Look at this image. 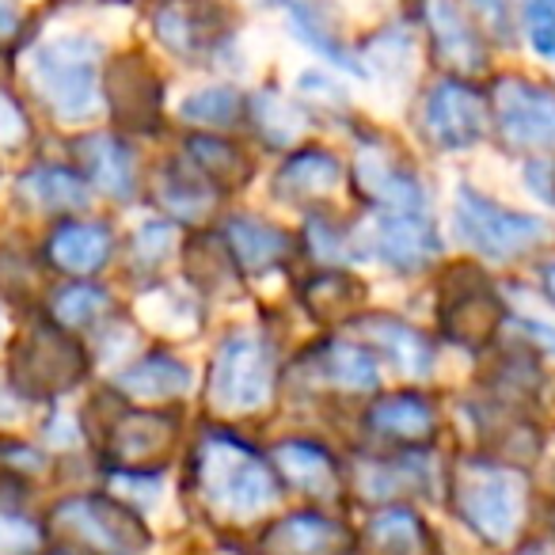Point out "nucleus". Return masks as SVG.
Returning a JSON list of instances; mask_svg holds the SVG:
<instances>
[{
  "label": "nucleus",
  "mask_w": 555,
  "mask_h": 555,
  "mask_svg": "<svg viewBox=\"0 0 555 555\" xmlns=\"http://www.w3.org/2000/svg\"><path fill=\"white\" fill-rule=\"evenodd\" d=\"M373 73L377 77H392V73H408L411 65V39L403 31H385L373 39Z\"/></svg>",
  "instance_id": "35"
},
{
  "label": "nucleus",
  "mask_w": 555,
  "mask_h": 555,
  "mask_svg": "<svg viewBox=\"0 0 555 555\" xmlns=\"http://www.w3.org/2000/svg\"><path fill=\"white\" fill-rule=\"evenodd\" d=\"M47 555H77V552H69V547H57V544H50V547H47Z\"/></svg>",
  "instance_id": "44"
},
{
  "label": "nucleus",
  "mask_w": 555,
  "mask_h": 555,
  "mask_svg": "<svg viewBox=\"0 0 555 555\" xmlns=\"http://www.w3.org/2000/svg\"><path fill=\"white\" fill-rule=\"evenodd\" d=\"M521 327H525V339L540 343L547 354H555V327L552 324H544V320H537V317H525Z\"/></svg>",
  "instance_id": "40"
},
{
  "label": "nucleus",
  "mask_w": 555,
  "mask_h": 555,
  "mask_svg": "<svg viewBox=\"0 0 555 555\" xmlns=\"http://www.w3.org/2000/svg\"><path fill=\"white\" fill-rule=\"evenodd\" d=\"M50 532L42 514L27 509L20 491H0V555H47Z\"/></svg>",
  "instance_id": "26"
},
{
  "label": "nucleus",
  "mask_w": 555,
  "mask_h": 555,
  "mask_svg": "<svg viewBox=\"0 0 555 555\" xmlns=\"http://www.w3.org/2000/svg\"><path fill=\"white\" fill-rule=\"evenodd\" d=\"M339 156L327 149H301L278 171V194L289 202H309L339 186Z\"/></svg>",
  "instance_id": "23"
},
{
  "label": "nucleus",
  "mask_w": 555,
  "mask_h": 555,
  "mask_svg": "<svg viewBox=\"0 0 555 555\" xmlns=\"http://www.w3.org/2000/svg\"><path fill=\"white\" fill-rule=\"evenodd\" d=\"M12 31H16V9L9 0H0V39H9Z\"/></svg>",
  "instance_id": "42"
},
{
  "label": "nucleus",
  "mask_w": 555,
  "mask_h": 555,
  "mask_svg": "<svg viewBox=\"0 0 555 555\" xmlns=\"http://www.w3.org/2000/svg\"><path fill=\"white\" fill-rule=\"evenodd\" d=\"M426 24L434 35V50L441 54V62L456 65V69H476L483 65V47L479 35L472 31V24L461 16L453 0H430L426 4Z\"/></svg>",
  "instance_id": "22"
},
{
  "label": "nucleus",
  "mask_w": 555,
  "mask_h": 555,
  "mask_svg": "<svg viewBox=\"0 0 555 555\" xmlns=\"http://www.w3.org/2000/svg\"><path fill=\"white\" fill-rule=\"evenodd\" d=\"M186 483L202 521L217 532L262 529L286 499L270 456L232 430H209L194 441Z\"/></svg>",
  "instance_id": "1"
},
{
  "label": "nucleus",
  "mask_w": 555,
  "mask_h": 555,
  "mask_svg": "<svg viewBox=\"0 0 555 555\" xmlns=\"http://www.w3.org/2000/svg\"><path fill=\"white\" fill-rule=\"evenodd\" d=\"M183 118L198 126H232L240 118V95L229 85L202 88L183 100Z\"/></svg>",
  "instance_id": "30"
},
{
  "label": "nucleus",
  "mask_w": 555,
  "mask_h": 555,
  "mask_svg": "<svg viewBox=\"0 0 555 555\" xmlns=\"http://www.w3.org/2000/svg\"><path fill=\"white\" fill-rule=\"evenodd\" d=\"M494 126L509 149H555V92L529 80H502L494 88Z\"/></svg>",
  "instance_id": "12"
},
{
  "label": "nucleus",
  "mask_w": 555,
  "mask_h": 555,
  "mask_svg": "<svg viewBox=\"0 0 555 555\" xmlns=\"http://www.w3.org/2000/svg\"><path fill=\"white\" fill-rule=\"evenodd\" d=\"M80 160H85V171L100 191H107L111 198H130L133 194V156L122 141L107 138H88L80 141Z\"/></svg>",
  "instance_id": "25"
},
{
  "label": "nucleus",
  "mask_w": 555,
  "mask_h": 555,
  "mask_svg": "<svg viewBox=\"0 0 555 555\" xmlns=\"http://www.w3.org/2000/svg\"><path fill=\"white\" fill-rule=\"evenodd\" d=\"M20 194L27 202H35L39 209L50 214H65V209L88 206V183L69 168H54V164H42V168L27 171L20 179Z\"/></svg>",
  "instance_id": "27"
},
{
  "label": "nucleus",
  "mask_w": 555,
  "mask_h": 555,
  "mask_svg": "<svg viewBox=\"0 0 555 555\" xmlns=\"http://www.w3.org/2000/svg\"><path fill=\"white\" fill-rule=\"evenodd\" d=\"M449 506L487 552H514L532 532V483L502 456H464L449 476Z\"/></svg>",
  "instance_id": "2"
},
{
  "label": "nucleus",
  "mask_w": 555,
  "mask_h": 555,
  "mask_svg": "<svg viewBox=\"0 0 555 555\" xmlns=\"http://www.w3.org/2000/svg\"><path fill=\"white\" fill-rule=\"evenodd\" d=\"M540 278H544V294H547V301L555 305V259L547 262V267H544V274H540Z\"/></svg>",
  "instance_id": "43"
},
{
  "label": "nucleus",
  "mask_w": 555,
  "mask_h": 555,
  "mask_svg": "<svg viewBox=\"0 0 555 555\" xmlns=\"http://www.w3.org/2000/svg\"><path fill=\"white\" fill-rule=\"evenodd\" d=\"M209 408L217 415H255L274 396V354L259 335H229L209 365Z\"/></svg>",
  "instance_id": "5"
},
{
  "label": "nucleus",
  "mask_w": 555,
  "mask_h": 555,
  "mask_svg": "<svg viewBox=\"0 0 555 555\" xmlns=\"http://www.w3.org/2000/svg\"><path fill=\"white\" fill-rule=\"evenodd\" d=\"M358 552L362 555H441L438 532L430 529L415 502L380 506L365 517L358 529Z\"/></svg>",
  "instance_id": "14"
},
{
  "label": "nucleus",
  "mask_w": 555,
  "mask_h": 555,
  "mask_svg": "<svg viewBox=\"0 0 555 555\" xmlns=\"http://www.w3.org/2000/svg\"><path fill=\"white\" fill-rule=\"evenodd\" d=\"M358 544V529L324 506H301L274 514L251 537V555H347Z\"/></svg>",
  "instance_id": "7"
},
{
  "label": "nucleus",
  "mask_w": 555,
  "mask_h": 555,
  "mask_svg": "<svg viewBox=\"0 0 555 555\" xmlns=\"http://www.w3.org/2000/svg\"><path fill=\"white\" fill-rule=\"evenodd\" d=\"M118 388L130 400H145V403L179 400L191 388V370L171 354H149L141 362H133L130 370L118 373Z\"/></svg>",
  "instance_id": "20"
},
{
  "label": "nucleus",
  "mask_w": 555,
  "mask_h": 555,
  "mask_svg": "<svg viewBox=\"0 0 555 555\" xmlns=\"http://www.w3.org/2000/svg\"><path fill=\"white\" fill-rule=\"evenodd\" d=\"M24 138H27L24 111L16 107V100H12L9 92H0V145L12 149V145H20Z\"/></svg>",
  "instance_id": "38"
},
{
  "label": "nucleus",
  "mask_w": 555,
  "mask_h": 555,
  "mask_svg": "<svg viewBox=\"0 0 555 555\" xmlns=\"http://www.w3.org/2000/svg\"><path fill=\"white\" fill-rule=\"evenodd\" d=\"M365 335H370L373 347H377L380 354L396 365V370L408 373V377L423 380V377H430L434 365H438V350H434V343L426 339L423 332H415V327L403 324V320H396V317L365 320Z\"/></svg>",
  "instance_id": "18"
},
{
  "label": "nucleus",
  "mask_w": 555,
  "mask_h": 555,
  "mask_svg": "<svg viewBox=\"0 0 555 555\" xmlns=\"http://www.w3.org/2000/svg\"><path fill=\"white\" fill-rule=\"evenodd\" d=\"M317 373L339 392H373L380 385L377 354L354 343H332L317 354Z\"/></svg>",
  "instance_id": "24"
},
{
  "label": "nucleus",
  "mask_w": 555,
  "mask_h": 555,
  "mask_svg": "<svg viewBox=\"0 0 555 555\" xmlns=\"http://www.w3.org/2000/svg\"><path fill=\"white\" fill-rule=\"evenodd\" d=\"M176 446V418L160 411H122L103 434V456L111 472H164Z\"/></svg>",
  "instance_id": "10"
},
{
  "label": "nucleus",
  "mask_w": 555,
  "mask_h": 555,
  "mask_svg": "<svg viewBox=\"0 0 555 555\" xmlns=\"http://www.w3.org/2000/svg\"><path fill=\"white\" fill-rule=\"evenodd\" d=\"M153 24H156V39L179 57L202 54L209 35H214L206 27V20H202V9L191 4V0H168V4H160Z\"/></svg>",
  "instance_id": "28"
},
{
  "label": "nucleus",
  "mask_w": 555,
  "mask_h": 555,
  "mask_svg": "<svg viewBox=\"0 0 555 555\" xmlns=\"http://www.w3.org/2000/svg\"><path fill=\"white\" fill-rule=\"evenodd\" d=\"M358 240H370V244H358L365 259L385 262L400 274L426 270L441 251L438 224L430 221V214H377L370 232H362Z\"/></svg>",
  "instance_id": "13"
},
{
  "label": "nucleus",
  "mask_w": 555,
  "mask_h": 555,
  "mask_svg": "<svg viewBox=\"0 0 555 555\" xmlns=\"http://www.w3.org/2000/svg\"><path fill=\"white\" fill-rule=\"evenodd\" d=\"M506 555H555V537L552 532H529V537Z\"/></svg>",
  "instance_id": "41"
},
{
  "label": "nucleus",
  "mask_w": 555,
  "mask_h": 555,
  "mask_svg": "<svg viewBox=\"0 0 555 555\" xmlns=\"http://www.w3.org/2000/svg\"><path fill=\"white\" fill-rule=\"evenodd\" d=\"M453 232L461 236V244L476 247L479 255L506 262L537 247L547 236V221L537 214H517L472 186H461L453 206Z\"/></svg>",
  "instance_id": "6"
},
{
  "label": "nucleus",
  "mask_w": 555,
  "mask_h": 555,
  "mask_svg": "<svg viewBox=\"0 0 555 555\" xmlns=\"http://www.w3.org/2000/svg\"><path fill=\"white\" fill-rule=\"evenodd\" d=\"M270 464L282 487L305 494L312 506L335 509V502L347 494V464L317 438H282L270 449Z\"/></svg>",
  "instance_id": "8"
},
{
  "label": "nucleus",
  "mask_w": 555,
  "mask_h": 555,
  "mask_svg": "<svg viewBox=\"0 0 555 555\" xmlns=\"http://www.w3.org/2000/svg\"><path fill=\"white\" fill-rule=\"evenodd\" d=\"M358 186L380 206V214H426V186L396 156L362 149L354 164Z\"/></svg>",
  "instance_id": "16"
},
{
  "label": "nucleus",
  "mask_w": 555,
  "mask_h": 555,
  "mask_svg": "<svg viewBox=\"0 0 555 555\" xmlns=\"http://www.w3.org/2000/svg\"><path fill=\"white\" fill-rule=\"evenodd\" d=\"M487 130L483 95L461 80H441L423 100V133L441 153H468Z\"/></svg>",
  "instance_id": "9"
},
{
  "label": "nucleus",
  "mask_w": 555,
  "mask_h": 555,
  "mask_svg": "<svg viewBox=\"0 0 555 555\" xmlns=\"http://www.w3.org/2000/svg\"><path fill=\"white\" fill-rule=\"evenodd\" d=\"M20 415H24V400H20L16 385H0V426L20 423Z\"/></svg>",
  "instance_id": "39"
},
{
  "label": "nucleus",
  "mask_w": 555,
  "mask_h": 555,
  "mask_svg": "<svg viewBox=\"0 0 555 555\" xmlns=\"http://www.w3.org/2000/svg\"><path fill=\"white\" fill-rule=\"evenodd\" d=\"M525 39L537 50V57L555 62V9L537 4V0H525Z\"/></svg>",
  "instance_id": "34"
},
{
  "label": "nucleus",
  "mask_w": 555,
  "mask_h": 555,
  "mask_svg": "<svg viewBox=\"0 0 555 555\" xmlns=\"http://www.w3.org/2000/svg\"><path fill=\"white\" fill-rule=\"evenodd\" d=\"M191 160H198V168L217 179H232L236 171H244V156L232 145H221V141H214V138L191 141Z\"/></svg>",
  "instance_id": "33"
},
{
  "label": "nucleus",
  "mask_w": 555,
  "mask_h": 555,
  "mask_svg": "<svg viewBox=\"0 0 555 555\" xmlns=\"http://www.w3.org/2000/svg\"><path fill=\"white\" fill-rule=\"evenodd\" d=\"M251 126L267 145H289L301 133V111H294L278 92H259L251 100Z\"/></svg>",
  "instance_id": "29"
},
{
  "label": "nucleus",
  "mask_w": 555,
  "mask_h": 555,
  "mask_svg": "<svg viewBox=\"0 0 555 555\" xmlns=\"http://www.w3.org/2000/svg\"><path fill=\"white\" fill-rule=\"evenodd\" d=\"M365 426L377 441L400 449H426L438 438V408L423 392L377 396L365 411Z\"/></svg>",
  "instance_id": "15"
},
{
  "label": "nucleus",
  "mask_w": 555,
  "mask_h": 555,
  "mask_svg": "<svg viewBox=\"0 0 555 555\" xmlns=\"http://www.w3.org/2000/svg\"><path fill=\"white\" fill-rule=\"evenodd\" d=\"M347 555H362V552H358V547H354V552H347Z\"/></svg>",
  "instance_id": "45"
},
{
  "label": "nucleus",
  "mask_w": 555,
  "mask_h": 555,
  "mask_svg": "<svg viewBox=\"0 0 555 555\" xmlns=\"http://www.w3.org/2000/svg\"><path fill=\"white\" fill-rule=\"evenodd\" d=\"M107 309V294L95 286H69L54 294V317L62 327H88Z\"/></svg>",
  "instance_id": "31"
},
{
  "label": "nucleus",
  "mask_w": 555,
  "mask_h": 555,
  "mask_svg": "<svg viewBox=\"0 0 555 555\" xmlns=\"http://www.w3.org/2000/svg\"><path fill=\"white\" fill-rule=\"evenodd\" d=\"M95 69H100V42L85 35H62L31 54L35 88L65 122H80L95 111L100 100Z\"/></svg>",
  "instance_id": "4"
},
{
  "label": "nucleus",
  "mask_w": 555,
  "mask_h": 555,
  "mask_svg": "<svg viewBox=\"0 0 555 555\" xmlns=\"http://www.w3.org/2000/svg\"><path fill=\"white\" fill-rule=\"evenodd\" d=\"M171 247V229L164 221H149L138 229V240H133V251L145 262H160Z\"/></svg>",
  "instance_id": "36"
},
{
  "label": "nucleus",
  "mask_w": 555,
  "mask_h": 555,
  "mask_svg": "<svg viewBox=\"0 0 555 555\" xmlns=\"http://www.w3.org/2000/svg\"><path fill=\"white\" fill-rule=\"evenodd\" d=\"M111 259V229L100 221H65L50 236V262L65 274H95Z\"/></svg>",
  "instance_id": "19"
},
{
  "label": "nucleus",
  "mask_w": 555,
  "mask_h": 555,
  "mask_svg": "<svg viewBox=\"0 0 555 555\" xmlns=\"http://www.w3.org/2000/svg\"><path fill=\"white\" fill-rule=\"evenodd\" d=\"M282 9H286V24H289V31H294V39H301L312 54L324 57V62L335 65V69H347V73H354V77H365L362 62L343 47L339 27H335L332 12H327L320 0H282Z\"/></svg>",
  "instance_id": "17"
},
{
  "label": "nucleus",
  "mask_w": 555,
  "mask_h": 555,
  "mask_svg": "<svg viewBox=\"0 0 555 555\" xmlns=\"http://www.w3.org/2000/svg\"><path fill=\"white\" fill-rule=\"evenodd\" d=\"M468 4L494 35H502V39H506L509 27H514V0H468Z\"/></svg>",
  "instance_id": "37"
},
{
  "label": "nucleus",
  "mask_w": 555,
  "mask_h": 555,
  "mask_svg": "<svg viewBox=\"0 0 555 555\" xmlns=\"http://www.w3.org/2000/svg\"><path fill=\"white\" fill-rule=\"evenodd\" d=\"M224 232H229V247L240 259V267L255 270V274L278 267L289 251L286 232L278 229V224L262 221V217H244V214L229 217V221H224Z\"/></svg>",
  "instance_id": "21"
},
{
  "label": "nucleus",
  "mask_w": 555,
  "mask_h": 555,
  "mask_svg": "<svg viewBox=\"0 0 555 555\" xmlns=\"http://www.w3.org/2000/svg\"><path fill=\"white\" fill-rule=\"evenodd\" d=\"M85 377V354L54 327H35L16 350L20 396H62Z\"/></svg>",
  "instance_id": "11"
},
{
  "label": "nucleus",
  "mask_w": 555,
  "mask_h": 555,
  "mask_svg": "<svg viewBox=\"0 0 555 555\" xmlns=\"http://www.w3.org/2000/svg\"><path fill=\"white\" fill-rule=\"evenodd\" d=\"M50 544L77 555H149L156 544L149 517L115 499L111 491H73L50 502L47 514Z\"/></svg>",
  "instance_id": "3"
},
{
  "label": "nucleus",
  "mask_w": 555,
  "mask_h": 555,
  "mask_svg": "<svg viewBox=\"0 0 555 555\" xmlns=\"http://www.w3.org/2000/svg\"><path fill=\"white\" fill-rule=\"evenodd\" d=\"M160 198H164V206L176 209V214L198 217V214H206V206L214 202V191H209L198 176H168L160 183Z\"/></svg>",
  "instance_id": "32"
}]
</instances>
